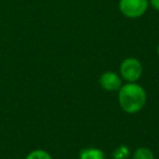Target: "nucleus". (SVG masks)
<instances>
[{"label": "nucleus", "mask_w": 159, "mask_h": 159, "mask_svg": "<svg viewBox=\"0 0 159 159\" xmlns=\"http://www.w3.org/2000/svg\"><path fill=\"white\" fill-rule=\"evenodd\" d=\"M148 0H120L119 9L124 16L129 19L141 18L148 9Z\"/></svg>", "instance_id": "7ed1b4c3"}, {"label": "nucleus", "mask_w": 159, "mask_h": 159, "mask_svg": "<svg viewBox=\"0 0 159 159\" xmlns=\"http://www.w3.org/2000/svg\"><path fill=\"white\" fill-rule=\"evenodd\" d=\"M118 100L122 110L126 113H137L145 107L147 94L143 86L134 83H125L118 91Z\"/></svg>", "instance_id": "f257e3e1"}, {"label": "nucleus", "mask_w": 159, "mask_h": 159, "mask_svg": "<svg viewBox=\"0 0 159 159\" xmlns=\"http://www.w3.org/2000/svg\"><path fill=\"white\" fill-rule=\"evenodd\" d=\"M157 55H158V57H159V44H158V46H157Z\"/></svg>", "instance_id": "1a4fd4ad"}, {"label": "nucleus", "mask_w": 159, "mask_h": 159, "mask_svg": "<svg viewBox=\"0 0 159 159\" xmlns=\"http://www.w3.org/2000/svg\"><path fill=\"white\" fill-rule=\"evenodd\" d=\"M80 159H106V156L99 148L89 147L80 152Z\"/></svg>", "instance_id": "39448f33"}, {"label": "nucleus", "mask_w": 159, "mask_h": 159, "mask_svg": "<svg viewBox=\"0 0 159 159\" xmlns=\"http://www.w3.org/2000/svg\"><path fill=\"white\" fill-rule=\"evenodd\" d=\"M25 159H52V157H51V155L47 150L34 149L26 155Z\"/></svg>", "instance_id": "0eeeda50"}, {"label": "nucleus", "mask_w": 159, "mask_h": 159, "mask_svg": "<svg viewBox=\"0 0 159 159\" xmlns=\"http://www.w3.org/2000/svg\"><path fill=\"white\" fill-rule=\"evenodd\" d=\"M143 74V64L134 57L125 58L120 64V76L126 83L137 82Z\"/></svg>", "instance_id": "f03ea898"}, {"label": "nucleus", "mask_w": 159, "mask_h": 159, "mask_svg": "<svg viewBox=\"0 0 159 159\" xmlns=\"http://www.w3.org/2000/svg\"><path fill=\"white\" fill-rule=\"evenodd\" d=\"M148 2L156 11H159V0H148Z\"/></svg>", "instance_id": "6e6552de"}, {"label": "nucleus", "mask_w": 159, "mask_h": 159, "mask_svg": "<svg viewBox=\"0 0 159 159\" xmlns=\"http://www.w3.org/2000/svg\"><path fill=\"white\" fill-rule=\"evenodd\" d=\"M99 85L107 92H117L122 86V79L113 71H106L100 75Z\"/></svg>", "instance_id": "20e7f679"}, {"label": "nucleus", "mask_w": 159, "mask_h": 159, "mask_svg": "<svg viewBox=\"0 0 159 159\" xmlns=\"http://www.w3.org/2000/svg\"><path fill=\"white\" fill-rule=\"evenodd\" d=\"M132 159H155V156L150 148L139 147L133 152Z\"/></svg>", "instance_id": "423d86ee"}]
</instances>
